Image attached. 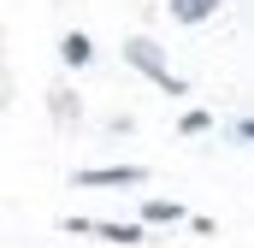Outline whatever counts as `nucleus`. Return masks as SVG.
Returning <instances> with one entry per match:
<instances>
[{"instance_id": "f03ea898", "label": "nucleus", "mask_w": 254, "mask_h": 248, "mask_svg": "<svg viewBox=\"0 0 254 248\" xmlns=\"http://www.w3.org/2000/svg\"><path fill=\"white\" fill-rule=\"evenodd\" d=\"M213 0H178V18H207Z\"/></svg>"}, {"instance_id": "f257e3e1", "label": "nucleus", "mask_w": 254, "mask_h": 248, "mask_svg": "<svg viewBox=\"0 0 254 248\" xmlns=\"http://www.w3.org/2000/svg\"><path fill=\"white\" fill-rule=\"evenodd\" d=\"M125 54H130V60H136V65H148V71H154V83H160V89H178V77H172V71H166V65H160V48H154V42H130Z\"/></svg>"}]
</instances>
